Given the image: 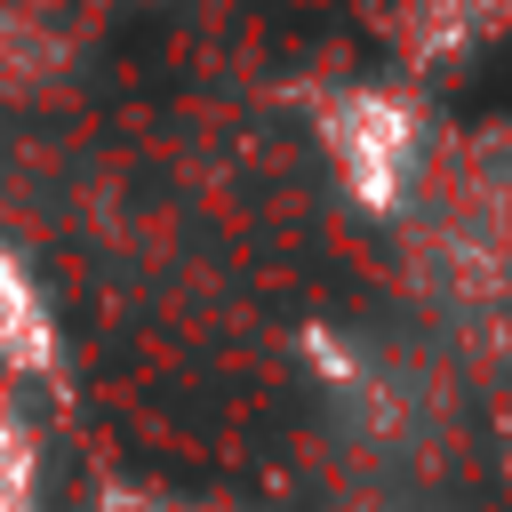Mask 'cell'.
<instances>
[{
	"label": "cell",
	"mask_w": 512,
	"mask_h": 512,
	"mask_svg": "<svg viewBox=\"0 0 512 512\" xmlns=\"http://www.w3.org/2000/svg\"><path fill=\"white\" fill-rule=\"evenodd\" d=\"M0 512H40V456H32V432L0 384Z\"/></svg>",
	"instance_id": "3"
},
{
	"label": "cell",
	"mask_w": 512,
	"mask_h": 512,
	"mask_svg": "<svg viewBox=\"0 0 512 512\" xmlns=\"http://www.w3.org/2000/svg\"><path fill=\"white\" fill-rule=\"evenodd\" d=\"M0 368L8 376H56V320L48 296L32 288L24 256L0 240Z\"/></svg>",
	"instance_id": "2"
},
{
	"label": "cell",
	"mask_w": 512,
	"mask_h": 512,
	"mask_svg": "<svg viewBox=\"0 0 512 512\" xmlns=\"http://www.w3.org/2000/svg\"><path fill=\"white\" fill-rule=\"evenodd\" d=\"M320 136H328V160L336 176L352 184V200L368 208H392L408 192V168H416V112L384 88H344L328 112H320Z\"/></svg>",
	"instance_id": "1"
}]
</instances>
